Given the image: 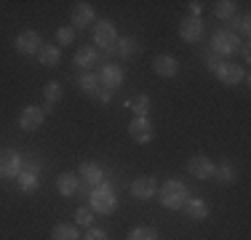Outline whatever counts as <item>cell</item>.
I'll list each match as a JSON object with an SVG mask.
<instances>
[{
  "instance_id": "836d02e7",
  "label": "cell",
  "mask_w": 251,
  "mask_h": 240,
  "mask_svg": "<svg viewBox=\"0 0 251 240\" xmlns=\"http://www.w3.org/2000/svg\"><path fill=\"white\" fill-rule=\"evenodd\" d=\"M22 171H25V173H38L40 163H38V160H22Z\"/></svg>"
},
{
  "instance_id": "1f68e13d",
  "label": "cell",
  "mask_w": 251,
  "mask_h": 240,
  "mask_svg": "<svg viewBox=\"0 0 251 240\" xmlns=\"http://www.w3.org/2000/svg\"><path fill=\"white\" fill-rule=\"evenodd\" d=\"M83 240H110V235H107L104 230H99V227H88Z\"/></svg>"
},
{
  "instance_id": "4dcf8cb0",
  "label": "cell",
  "mask_w": 251,
  "mask_h": 240,
  "mask_svg": "<svg viewBox=\"0 0 251 240\" xmlns=\"http://www.w3.org/2000/svg\"><path fill=\"white\" fill-rule=\"evenodd\" d=\"M35 187H38V179H35V173H25V171H22V190H25V192H32Z\"/></svg>"
},
{
  "instance_id": "ba28073f",
  "label": "cell",
  "mask_w": 251,
  "mask_h": 240,
  "mask_svg": "<svg viewBox=\"0 0 251 240\" xmlns=\"http://www.w3.org/2000/svg\"><path fill=\"white\" fill-rule=\"evenodd\" d=\"M128 136L134 139L136 144H150L155 131H152V123L147 118H134L128 123Z\"/></svg>"
},
{
  "instance_id": "9c48e42d",
  "label": "cell",
  "mask_w": 251,
  "mask_h": 240,
  "mask_svg": "<svg viewBox=\"0 0 251 240\" xmlns=\"http://www.w3.org/2000/svg\"><path fill=\"white\" fill-rule=\"evenodd\" d=\"M201 35H203L201 16H187V19L179 22V38H182L184 43H198Z\"/></svg>"
},
{
  "instance_id": "7a4b0ae2",
  "label": "cell",
  "mask_w": 251,
  "mask_h": 240,
  "mask_svg": "<svg viewBox=\"0 0 251 240\" xmlns=\"http://www.w3.org/2000/svg\"><path fill=\"white\" fill-rule=\"evenodd\" d=\"M115 208H118V197H115V190H112L110 184L101 182L99 187H94V192H91V211H97L101 216H110V214H115Z\"/></svg>"
},
{
  "instance_id": "8d00e7d4",
  "label": "cell",
  "mask_w": 251,
  "mask_h": 240,
  "mask_svg": "<svg viewBox=\"0 0 251 240\" xmlns=\"http://www.w3.org/2000/svg\"><path fill=\"white\" fill-rule=\"evenodd\" d=\"M187 8H190V16H201V11H203V3H198V0H195V3H190Z\"/></svg>"
},
{
  "instance_id": "d6986e66",
  "label": "cell",
  "mask_w": 251,
  "mask_h": 240,
  "mask_svg": "<svg viewBox=\"0 0 251 240\" xmlns=\"http://www.w3.org/2000/svg\"><path fill=\"white\" fill-rule=\"evenodd\" d=\"M150 96L147 94H136V96H131L128 101H126V110L128 112H134L136 118H147V112H150Z\"/></svg>"
},
{
  "instance_id": "7402d4cb",
  "label": "cell",
  "mask_w": 251,
  "mask_h": 240,
  "mask_svg": "<svg viewBox=\"0 0 251 240\" xmlns=\"http://www.w3.org/2000/svg\"><path fill=\"white\" fill-rule=\"evenodd\" d=\"M94 62H97V48L83 46V48H77V51H75V64L80 70H91Z\"/></svg>"
},
{
  "instance_id": "7c38bea8",
  "label": "cell",
  "mask_w": 251,
  "mask_h": 240,
  "mask_svg": "<svg viewBox=\"0 0 251 240\" xmlns=\"http://www.w3.org/2000/svg\"><path fill=\"white\" fill-rule=\"evenodd\" d=\"M217 77L225 86H238V83L246 77V72H243V67H238V64H232V62H222L217 70Z\"/></svg>"
},
{
  "instance_id": "e0dca14e",
  "label": "cell",
  "mask_w": 251,
  "mask_h": 240,
  "mask_svg": "<svg viewBox=\"0 0 251 240\" xmlns=\"http://www.w3.org/2000/svg\"><path fill=\"white\" fill-rule=\"evenodd\" d=\"M77 187H80V179H77V173L64 171V173H59V176H56V190H59V195L70 197V195H75V192H77Z\"/></svg>"
},
{
  "instance_id": "e575fe53",
  "label": "cell",
  "mask_w": 251,
  "mask_h": 240,
  "mask_svg": "<svg viewBox=\"0 0 251 240\" xmlns=\"http://www.w3.org/2000/svg\"><path fill=\"white\" fill-rule=\"evenodd\" d=\"M249 24H251V19H249L246 14H243V16H241V22H238V32H241V35H249V32H251Z\"/></svg>"
},
{
  "instance_id": "3957f363",
  "label": "cell",
  "mask_w": 251,
  "mask_h": 240,
  "mask_svg": "<svg viewBox=\"0 0 251 240\" xmlns=\"http://www.w3.org/2000/svg\"><path fill=\"white\" fill-rule=\"evenodd\" d=\"M211 48L219 56H232L235 51H241V38H238L232 29H219L211 38Z\"/></svg>"
},
{
  "instance_id": "52a82bcc",
  "label": "cell",
  "mask_w": 251,
  "mask_h": 240,
  "mask_svg": "<svg viewBox=\"0 0 251 240\" xmlns=\"http://www.w3.org/2000/svg\"><path fill=\"white\" fill-rule=\"evenodd\" d=\"M22 171V158L14 149H0V179H14Z\"/></svg>"
},
{
  "instance_id": "d4e9b609",
  "label": "cell",
  "mask_w": 251,
  "mask_h": 240,
  "mask_svg": "<svg viewBox=\"0 0 251 240\" xmlns=\"http://www.w3.org/2000/svg\"><path fill=\"white\" fill-rule=\"evenodd\" d=\"M43 96H46V101H49V107L56 104V101L62 99V86H59L56 80H49V83L43 86ZM49 107H43V112L49 110Z\"/></svg>"
},
{
  "instance_id": "2e32d148",
  "label": "cell",
  "mask_w": 251,
  "mask_h": 240,
  "mask_svg": "<svg viewBox=\"0 0 251 240\" xmlns=\"http://www.w3.org/2000/svg\"><path fill=\"white\" fill-rule=\"evenodd\" d=\"M187 171L193 173L195 179H211L214 163H211V158H206V155H195V158L187 163Z\"/></svg>"
},
{
  "instance_id": "f546056e",
  "label": "cell",
  "mask_w": 251,
  "mask_h": 240,
  "mask_svg": "<svg viewBox=\"0 0 251 240\" xmlns=\"http://www.w3.org/2000/svg\"><path fill=\"white\" fill-rule=\"evenodd\" d=\"M75 40V29L73 27H59L56 29V43L59 46H70Z\"/></svg>"
},
{
  "instance_id": "f1b7e54d",
  "label": "cell",
  "mask_w": 251,
  "mask_h": 240,
  "mask_svg": "<svg viewBox=\"0 0 251 240\" xmlns=\"http://www.w3.org/2000/svg\"><path fill=\"white\" fill-rule=\"evenodd\" d=\"M75 224H80V227H91L94 224V214H91V208H77L75 211Z\"/></svg>"
},
{
  "instance_id": "8992f818",
  "label": "cell",
  "mask_w": 251,
  "mask_h": 240,
  "mask_svg": "<svg viewBox=\"0 0 251 240\" xmlns=\"http://www.w3.org/2000/svg\"><path fill=\"white\" fill-rule=\"evenodd\" d=\"M43 120H46L43 107L29 104V107H25V110H22V115H19V128L27 131V134H32V131H38L40 125H43Z\"/></svg>"
},
{
  "instance_id": "484cf974",
  "label": "cell",
  "mask_w": 251,
  "mask_h": 240,
  "mask_svg": "<svg viewBox=\"0 0 251 240\" xmlns=\"http://www.w3.org/2000/svg\"><path fill=\"white\" fill-rule=\"evenodd\" d=\"M214 16H217V19H230V16H235V3H232V0H219V3H214Z\"/></svg>"
},
{
  "instance_id": "603a6c76",
  "label": "cell",
  "mask_w": 251,
  "mask_h": 240,
  "mask_svg": "<svg viewBox=\"0 0 251 240\" xmlns=\"http://www.w3.org/2000/svg\"><path fill=\"white\" fill-rule=\"evenodd\" d=\"M51 240H80L75 224H56L51 230Z\"/></svg>"
},
{
  "instance_id": "9a60e30c",
  "label": "cell",
  "mask_w": 251,
  "mask_h": 240,
  "mask_svg": "<svg viewBox=\"0 0 251 240\" xmlns=\"http://www.w3.org/2000/svg\"><path fill=\"white\" fill-rule=\"evenodd\" d=\"M70 22H73V27H80V29L91 27V24H94V8L88 3H75Z\"/></svg>"
},
{
  "instance_id": "83f0119b",
  "label": "cell",
  "mask_w": 251,
  "mask_h": 240,
  "mask_svg": "<svg viewBox=\"0 0 251 240\" xmlns=\"http://www.w3.org/2000/svg\"><path fill=\"white\" fill-rule=\"evenodd\" d=\"M77 83H80V88H83V91H86L88 96L97 91V88H101V86H99V77H97V75H91V72L80 75V80H77Z\"/></svg>"
},
{
  "instance_id": "5b68a950",
  "label": "cell",
  "mask_w": 251,
  "mask_h": 240,
  "mask_svg": "<svg viewBox=\"0 0 251 240\" xmlns=\"http://www.w3.org/2000/svg\"><path fill=\"white\" fill-rule=\"evenodd\" d=\"M94 43H97L99 48H104V51H110V48L118 43L115 24H112V22H107V19L97 22V27H94Z\"/></svg>"
},
{
  "instance_id": "6da1fadb",
  "label": "cell",
  "mask_w": 251,
  "mask_h": 240,
  "mask_svg": "<svg viewBox=\"0 0 251 240\" xmlns=\"http://www.w3.org/2000/svg\"><path fill=\"white\" fill-rule=\"evenodd\" d=\"M187 200H190V190H187V184H184V182H179V179H169V182L160 184V206H163V208L179 211Z\"/></svg>"
},
{
  "instance_id": "cb8c5ba5",
  "label": "cell",
  "mask_w": 251,
  "mask_h": 240,
  "mask_svg": "<svg viewBox=\"0 0 251 240\" xmlns=\"http://www.w3.org/2000/svg\"><path fill=\"white\" fill-rule=\"evenodd\" d=\"M118 53H121L123 59H134L136 53H139V40L136 38H121L118 40Z\"/></svg>"
},
{
  "instance_id": "8fae6325",
  "label": "cell",
  "mask_w": 251,
  "mask_h": 240,
  "mask_svg": "<svg viewBox=\"0 0 251 240\" xmlns=\"http://www.w3.org/2000/svg\"><path fill=\"white\" fill-rule=\"evenodd\" d=\"M99 86L107 88V91H112V88H118L123 83V70L118 67V64H104V67L99 70Z\"/></svg>"
},
{
  "instance_id": "ffe728a7",
  "label": "cell",
  "mask_w": 251,
  "mask_h": 240,
  "mask_svg": "<svg viewBox=\"0 0 251 240\" xmlns=\"http://www.w3.org/2000/svg\"><path fill=\"white\" fill-rule=\"evenodd\" d=\"M211 179H217L219 184H232L238 179V171H235V166L232 163H219V166H214V173H211Z\"/></svg>"
},
{
  "instance_id": "5bb4252c",
  "label": "cell",
  "mask_w": 251,
  "mask_h": 240,
  "mask_svg": "<svg viewBox=\"0 0 251 240\" xmlns=\"http://www.w3.org/2000/svg\"><path fill=\"white\" fill-rule=\"evenodd\" d=\"M152 70L158 77H174L179 70V62L174 56H169V53H160V56L152 59Z\"/></svg>"
},
{
  "instance_id": "4316f807",
  "label": "cell",
  "mask_w": 251,
  "mask_h": 240,
  "mask_svg": "<svg viewBox=\"0 0 251 240\" xmlns=\"http://www.w3.org/2000/svg\"><path fill=\"white\" fill-rule=\"evenodd\" d=\"M128 240H158V232H155L152 227H134Z\"/></svg>"
},
{
  "instance_id": "4fadbf2b",
  "label": "cell",
  "mask_w": 251,
  "mask_h": 240,
  "mask_svg": "<svg viewBox=\"0 0 251 240\" xmlns=\"http://www.w3.org/2000/svg\"><path fill=\"white\" fill-rule=\"evenodd\" d=\"M77 179H83L88 187H99V184L104 182V171H101V166H97V163H80Z\"/></svg>"
},
{
  "instance_id": "30bf717a",
  "label": "cell",
  "mask_w": 251,
  "mask_h": 240,
  "mask_svg": "<svg viewBox=\"0 0 251 240\" xmlns=\"http://www.w3.org/2000/svg\"><path fill=\"white\" fill-rule=\"evenodd\" d=\"M155 192H158L155 176H139V179L131 182V195H134L136 200H150V197H155Z\"/></svg>"
},
{
  "instance_id": "d590c367",
  "label": "cell",
  "mask_w": 251,
  "mask_h": 240,
  "mask_svg": "<svg viewBox=\"0 0 251 240\" xmlns=\"http://www.w3.org/2000/svg\"><path fill=\"white\" fill-rule=\"evenodd\" d=\"M219 64H222V62H219V56H214V53L206 59V67L211 70V72H217V70H219Z\"/></svg>"
},
{
  "instance_id": "d6a6232c",
  "label": "cell",
  "mask_w": 251,
  "mask_h": 240,
  "mask_svg": "<svg viewBox=\"0 0 251 240\" xmlns=\"http://www.w3.org/2000/svg\"><path fill=\"white\" fill-rule=\"evenodd\" d=\"M91 99H97V101H101V104H107V101L112 99V91H107V88H97V91L91 94Z\"/></svg>"
},
{
  "instance_id": "277c9868",
  "label": "cell",
  "mask_w": 251,
  "mask_h": 240,
  "mask_svg": "<svg viewBox=\"0 0 251 240\" xmlns=\"http://www.w3.org/2000/svg\"><path fill=\"white\" fill-rule=\"evenodd\" d=\"M14 48L22 56H35V53H40V48H43V38H40L35 29H27V32H22L19 38L14 40Z\"/></svg>"
},
{
  "instance_id": "44dd1931",
  "label": "cell",
  "mask_w": 251,
  "mask_h": 240,
  "mask_svg": "<svg viewBox=\"0 0 251 240\" xmlns=\"http://www.w3.org/2000/svg\"><path fill=\"white\" fill-rule=\"evenodd\" d=\"M38 59H40L43 67H56V64L62 62V48L59 46H43L38 53Z\"/></svg>"
},
{
  "instance_id": "ac0fdd59",
  "label": "cell",
  "mask_w": 251,
  "mask_h": 240,
  "mask_svg": "<svg viewBox=\"0 0 251 240\" xmlns=\"http://www.w3.org/2000/svg\"><path fill=\"white\" fill-rule=\"evenodd\" d=\"M182 211L187 214V219H193V221H206L208 219V206L201 200V197H190V200L182 206Z\"/></svg>"
}]
</instances>
